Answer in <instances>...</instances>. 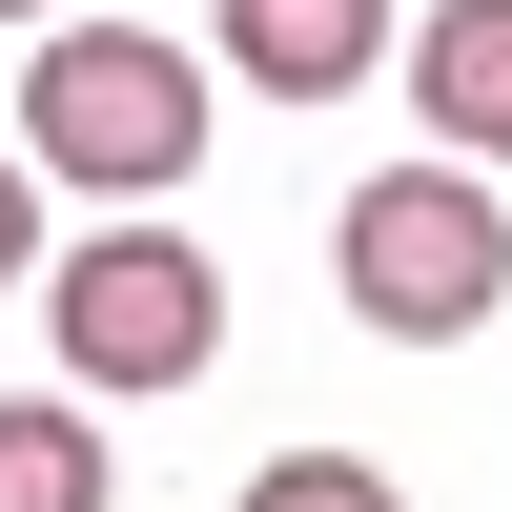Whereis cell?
<instances>
[{
    "instance_id": "6da1fadb",
    "label": "cell",
    "mask_w": 512,
    "mask_h": 512,
    "mask_svg": "<svg viewBox=\"0 0 512 512\" xmlns=\"http://www.w3.org/2000/svg\"><path fill=\"white\" fill-rule=\"evenodd\" d=\"M21 144H41V185H82V205H164L205 164V62L164 21H41Z\"/></svg>"
},
{
    "instance_id": "7a4b0ae2",
    "label": "cell",
    "mask_w": 512,
    "mask_h": 512,
    "mask_svg": "<svg viewBox=\"0 0 512 512\" xmlns=\"http://www.w3.org/2000/svg\"><path fill=\"white\" fill-rule=\"evenodd\" d=\"M512 164H369L349 185V226H328V287H349L369 328H390V349H451V328H492L512 308Z\"/></svg>"
},
{
    "instance_id": "3957f363",
    "label": "cell",
    "mask_w": 512,
    "mask_h": 512,
    "mask_svg": "<svg viewBox=\"0 0 512 512\" xmlns=\"http://www.w3.org/2000/svg\"><path fill=\"white\" fill-rule=\"evenodd\" d=\"M41 328H62V390H205V369H226V267H205L164 205H123L103 246L41 267Z\"/></svg>"
},
{
    "instance_id": "277c9868",
    "label": "cell",
    "mask_w": 512,
    "mask_h": 512,
    "mask_svg": "<svg viewBox=\"0 0 512 512\" xmlns=\"http://www.w3.org/2000/svg\"><path fill=\"white\" fill-rule=\"evenodd\" d=\"M205 41H226V82H267V103H349L369 62H410L390 0H205Z\"/></svg>"
},
{
    "instance_id": "5b68a950",
    "label": "cell",
    "mask_w": 512,
    "mask_h": 512,
    "mask_svg": "<svg viewBox=\"0 0 512 512\" xmlns=\"http://www.w3.org/2000/svg\"><path fill=\"white\" fill-rule=\"evenodd\" d=\"M410 123L451 164H512V0H431L410 21Z\"/></svg>"
},
{
    "instance_id": "8992f818",
    "label": "cell",
    "mask_w": 512,
    "mask_h": 512,
    "mask_svg": "<svg viewBox=\"0 0 512 512\" xmlns=\"http://www.w3.org/2000/svg\"><path fill=\"white\" fill-rule=\"evenodd\" d=\"M0 512H123L103 390H0Z\"/></svg>"
},
{
    "instance_id": "52a82bcc",
    "label": "cell",
    "mask_w": 512,
    "mask_h": 512,
    "mask_svg": "<svg viewBox=\"0 0 512 512\" xmlns=\"http://www.w3.org/2000/svg\"><path fill=\"white\" fill-rule=\"evenodd\" d=\"M246 512H410V492L369 472V451H267V472H246Z\"/></svg>"
},
{
    "instance_id": "ba28073f",
    "label": "cell",
    "mask_w": 512,
    "mask_h": 512,
    "mask_svg": "<svg viewBox=\"0 0 512 512\" xmlns=\"http://www.w3.org/2000/svg\"><path fill=\"white\" fill-rule=\"evenodd\" d=\"M0 287H41V144H0Z\"/></svg>"
},
{
    "instance_id": "9c48e42d",
    "label": "cell",
    "mask_w": 512,
    "mask_h": 512,
    "mask_svg": "<svg viewBox=\"0 0 512 512\" xmlns=\"http://www.w3.org/2000/svg\"><path fill=\"white\" fill-rule=\"evenodd\" d=\"M0 21H62V0H0Z\"/></svg>"
}]
</instances>
